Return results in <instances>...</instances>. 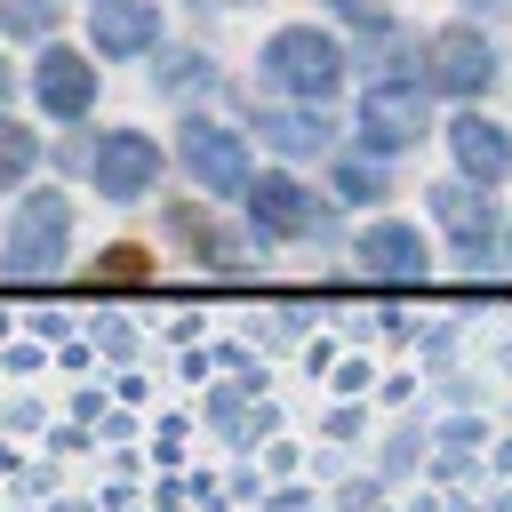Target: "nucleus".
<instances>
[{
	"label": "nucleus",
	"instance_id": "1",
	"mask_svg": "<svg viewBox=\"0 0 512 512\" xmlns=\"http://www.w3.org/2000/svg\"><path fill=\"white\" fill-rule=\"evenodd\" d=\"M336 72H344V56H336V40H320L312 24H288V32H272L264 40V80L272 88H288V96H328L336 88Z\"/></svg>",
	"mask_w": 512,
	"mask_h": 512
},
{
	"label": "nucleus",
	"instance_id": "2",
	"mask_svg": "<svg viewBox=\"0 0 512 512\" xmlns=\"http://www.w3.org/2000/svg\"><path fill=\"white\" fill-rule=\"evenodd\" d=\"M64 240H72V208H64V192H32L24 208H16V232H8V272H56L64 264Z\"/></svg>",
	"mask_w": 512,
	"mask_h": 512
},
{
	"label": "nucleus",
	"instance_id": "3",
	"mask_svg": "<svg viewBox=\"0 0 512 512\" xmlns=\"http://www.w3.org/2000/svg\"><path fill=\"white\" fill-rule=\"evenodd\" d=\"M176 152H184V168H192V184H200V192H248V144H240L232 128L192 120Z\"/></svg>",
	"mask_w": 512,
	"mask_h": 512
},
{
	"label": "nucleus",
	"instance_id": "4",
	"mask_svg": "<svg viewBox=\"0 0 512 512\" xmlns=\"http://www.w3.org/2000/svg\"><path fill=\"white\" fill-rule=\"evenodd\" d=\"M360 128H368V144H416V136H424V88L376 80V88L360 96Z\"/></svg>",
	"mask_w": 512,
	"mask_h": 512
},
{
	"label": "nucleus",
	"instance_id": "5",
	"mask_svg": "<svg viewBox=\"0 0 512 512\" xmlns=\"http://www.w3.org/2000/svg\"><path fill=\"white\" fill-rule=\"evenodd\" d=\"M152 176H160V152H152V136H136V128L104 136V152H96V192H112V200H136V192H152Z\"/></svg>",
	"mask_w": 512,
	"mask_h": 512
},
{
	"label": "nucleus",
	"instance_id": "6",
	"mask_svg": "<svg viewBox=\"0 0 512 512\" xmlns=\"http://www.w3.org/2000/svg\"><path fill=\"white\" fill-rule=\"evenodd\" d=\"M248 216H256V232H272V240H296V232H312L320 200H312L296 176H256V184H248Z\"/></svg>",
	"mask_w": 512,
	"mask_h": 512
},
{
	"label": "nucleus",
	"instance_id": "7",
	"mask_svg": "<svg viewBox=\"0 0 512 512\" xmlns=\"http://www.w3.org/2000/svg\"><path fill=\"white\" fill-rule=\"evenodd\" d=\"M448 144H456V168H464L472 184H496V176H512V128H496V120L464 112V120H448Z\"/></svg>",
	"mask_w": 512,
	"mask_h": 512
},
{
	"label": "nucleus",
	"instance_id": "8",
	"mask_svg": "<svg viewBox=\"0 0 512 512\" xmlns=\"http://www.w3.org/2000/svg\"><path fill=\"white\" fill-rule=\"evenodd\" d=\"M432 80H440V88H456V96H480V88L496 80L488 40H480V32H464V24H456V32H440V40H432Z\"/></svg>",
	"mask_w": 512,
	"mask_h": 512
},
{
	"label": "nucleus",
	"instance_id": "9",
	"mask_svg": "<svg viewBox=\"0 0 512 512\" xmlns=\"http://www.w3.org/2000/svg\"><path fill=\"white\" fill-rule=\"evenodd\" d=\"M32 88H40V104H48V112L80 120V112L96 104V64H80L72 48H48V56H40V72H32Z\"/></svg>",
	"mask_w": 512,
	"mask_h": 512
},
{
	"label": "nucleus",
	"instance_id": "10",
	"mask_svg": "<svg viewBox=\"0 0 512 512\" xmlns=\"http://www.w3.org/2000/svg\"><path fill=\"white\" fill-rule=\"evenodd\" d=\"M152 32H160L152 0H104V8H96V48H104V56H144Z\"/></svg>",
	"mask_w": 512,
	"mask_h": 512
},
{
	"label": "nucleus",
	"instance_id": "11",
	"mask_svg": "<svg viewBox=\"0 0 512 512\" xmlns=\"http://www.w3.org/2000/svg\"><path fill=\"white\" fill-rule=\"evenodd\" d=\"M432 208H440V224H448V240H456L464 256H488V232H496V224H488V200L472 192V176H464V184H440Z\"/></svg>",
	"mask_w": 512,
	"mask_h": 512
},
{
	"label": "nucleus",
	"instance_id": "12",
	"mask_svg": "<svg viewBox=\"0 0 512 512\" xmlns=\"http://www.w3.org/2000/svg\"><path fill=\"white\" fill-rule=\"evenodd\" d=\"M360 264H368L376 280H424V240H416L408 224H376V232L360 240Z\"/></svg>",
	"mask_w": 512,
	"mask_h": 512
},
{
	"label": "nucleus",
	"instance_id": "13",
	"mask_svg": "<svg viewBox=\"0 0 512 512\" xmlns=\"http://www.w3.org/2000/svg\"><path fill=\"white\" fill-rule=\"evenodd\" d=\"M320 128H328L320 112H256V136H272L280 152H312V144H320Z\"/></svg>",
	"mask_w": 512,
	"mask_h": 512
},
{
	"label": "nucleus",
	"instance_id": "14",
	"mask_svg": "<svg viewBox=\"0 0 512 512\" xmlns=\"http://www.w3.org/2000/svg\"><path fill=\"white\" fill-rule=\"evenodd\" d=\"M32 160H40V136H32L24 120H8V112H0V184H24V176H32Z\"/></svg>",
	"mask_w": 512,
	"mask_h": 512
},
{
	"label": "nucleus",
	"instance_id": "15",
	"mask_svg": "<svg viewBox=\"0 0 512 512\" xmlns=\"http://www.w3.org/2000/svg\"><path fill=\"white\" fill-rule=\"evenodd\" d=\"M48 0H0V32H48Z\"/></svg>",
	"mask_w": 512,
	"mask_h": 512
},
{
	"label": "nucleus",
	"instance_id": "16",
	"mask_svg": "<svg viewBox=\"0 0 512 512\" xmlns=\"http://www.w3.org/2000/svg\"><path fill=\"white\" fill-rule=\"evenodd\" d=\"M336 200H376V168L368 160H344L336 168Z\"/></svg>",
	"mask_w": 512,
	"mask_h": 512
},
{
	"label": "nucleus",
	"instance_id": "17",
	"mask_svg": "<svg viewBox=\"0 0 512 512\" xmlns=\"http://www.w3.org/2000/svg\"><path fill=\"white\" fill-rule=\"evenodd\" d=\"M152 264H144V248H104V264H96V280H144Z\"/></svg>",
	"mask_w": 512,
	"mask_h": 512
},
{
	"label": "nucleus",
	"instance_id": "18",
	"mask_svg": "<svg viewBox=\"0 0 512 512\" xmlns=\"http://www.w3.org/2000/svg\"><path fill=\"white\" fill-rule=\"evenodd\" d=\"M176 232H184V240H200V248H208V256L224 264V232H216L208 216H192V208H176Z\"/></svg>",
	"mask_w": 512,
	"mask_h": 512
},
{
	"label": "nucleus",
	"instance_id": "19",
	"mask_svg": "<svg viewBox=\"0 0 512 512\" xmlns=\"http://www.w3.org/2000/svg\"><path fill=\"white\" fill-rule=\"evenodd\" d=\"M336 8H344L352 24H384V0H336Z\"/></svg>",
	"mask_w": 512,
	"mask_h": 512
},
{
	"label": "nucleus",
	"instance_id": "20",
	"mask_svg": "<svg viewBox=\"0 0 512 512\" xmlns=\"http://www.w3.org/2000/svg\"><path fill=\"white\" fill-rule=\"evenodd\" d=\"M480 8H512V0H480Z\"/></svg>",
	"mask_w": 512,
	"mask_h": 512
},
{
	"label": "nucleus",
	"instance_id": "21",
	"mask_svg": "<svg viewBox=\"0 0 512 512\" xmlns=\"http://www.w3.org/2000/svg\"><path fill=\"white\" fill-rule=\"evenodd\" d=\"M504 240H512V232H504Z\"/></svg>",
	"mask_w": 512,
	"mask_h": 512
}]
</instances>
